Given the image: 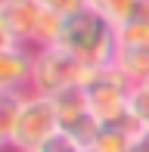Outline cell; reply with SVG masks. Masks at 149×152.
I'll return each mask as SVG.
<instances>
[{"label":"cell","mask_w":149,"mask_h":152,"mask_svg":"<svg viewBox=\"0 0 149 152\" xmlns=\"http://www.w3.org/2000/svg\"><path fill=\"white\" fill-rule=\"evenodd\" d=\"M56 44L62 50H69L72 56H78L84 65L106 68V65H115L118 34H115V25L106 16H99L93 6H87V10L74 12L62 22Z\"/></svg>","instance_id":"cell-1"},{"label":"cell","mask_w":149,"mask_h":152,"mask_svg":"<svg viewBox=\"0 0 149 152\" xmlns=\"http://www.w3.org/2000/svg\"><path fill=\"white\" fill-rule=\"evenodd\" d=\"M81 87H84L90 112L96 115L99 124H118V121H124L131 115L127 112V99H131L134 84L115 65H106V68H93L90 65L87 81Z\"/></svg>","instance_id":"cell-2"},{"label":"cell","mask_w":149,"mask_h":152,"mask_svg":"<svg viewBox=\"0 0 149 152\" xmlns=\"http://www.w3.org/2000/svg\"><path fill=\"white\" fill-rule=\"evenodd\" d=\"M90 65H84L78 56L62 50L59 44L37 47L34 56V78H31V93L40 96H56L65 87H81L87 81Z\"/></svg>","instance_id":"cell-3"},{"label":"cell","mask_w":149,"mask_h":152,"mask_svg":"<svg viewBox=\"0 0 149 152\" xmlns=\"http://www.w3.org/2000/svg\"><path fill=\"white\" fill-rule=\"evenodd\" d=\"M56 130H59V115H56L53 99L28 90L22 99V109H19V118L12 124V134L3 140V146L6 149H37Z\"/></svg>","instance_id":"cell-4"},{"label":"cell","mask_w":149,"mask_h":152,"mask_svg":"<svg viewBox=\"0 0 149 152\" xmlns=\"http://www.w3.org/2000/svg\"><path fill=\"white\" fill-rule=\"evenodd\" d=\"M40 16H44L40 0H0V47L3 44L34 47Z\"/></svg>","instance_id":"cell-5"},{"label":"cell","mask_w":149,"mask_h":152,"mask_svg":"<svg viewBox=\"0 0 149 152\" xmlns=\"http://www.w3.org/2000/svg\"><path fill=\"white\" fill-rule=\"evenodd\" d=\"M37 50L28 44H3L0 47V90H31Z\"/></svg>","instance_id":"cell-6"},{"label":"cell","mask_w":149,"mask_h":152,"mask_svg":"<svg viewBox=\"0 0 149 152\" xmlns=\"http://www.w3.org/2000/svg\"><path fill=\"white\" fill-rule=\"evenodd\" d=\"M140 130V124L127 115L124 121L118 124H99V134L93 140V149L96 152H131L134 134Z\"/></svg>","instance_id":"cell-7"},{"label":"cell","mask_w":149,"mask_h":152,"mask_svg":"<svg viewBox=\"0 0 149 152\" xmlns=\"http://www.w3.org/2000/svg\"><path fill=\"white\" fill-rule=\"evenodd\" d=\"M115 68L131 81L134 87L149 81V47H118Z\"/></svg>","instance_id":"cell-8"},{"label":"cell","mask_w":149,"mask_h":152,"mask_svg":"<svg viewBox=\"0 0 149 152\" xmlns=\"http://www.w3.org/2000/svg\"><path fill=\"white\" fill-rule=\"evenodd\" d=\"M143 3L146 0H90V6L99 12V16H106L115 28L124 25L127 19H134L140 10H143Z\"/></svg>","instance_id":"cell-9"},{"label":"cell","mask_w":149,"mask_h":152,"mask_svg":"<svg viewBox=\"0 0 149 152\" xmlns=\"http://www.w3.org/2000/svg\"><path fill=\"white\" fill-rule=\"evenodd\" d=\"M22 99H25V93H19V90H0V137L3 140L12 134V124L19 118Z\"/></svg>","instance_id":"cell-10"},{"label":"cell","mask_w":149,"mask_h":152,"mask_svg":"<svg viewBox=\"0 0 149 152\" xmlns=\"http://www.w3.org/2000/svg\"><path fill=\"white\" fill-rule=\"evenodd\" d=\"M127 112L131 118L140 124V127H149V87L140 84L131 90V99H127Z\"/></svg>","instance_id":"cell-11"},{"label":"cell","mask_w":149,"mask_h":152,"mask_svg":"<svg viewBox=\"0 0 149 152\" xmlns=\"http://www.w3.org/2000/svg\"><path fill=\"white\" fill-rule=\"evenodd\" d=\"M78 149H84V146H78V140H72L65 130H56V134H50L34 152H78Z\"/></svg>","instance_id":"cell-12"},{"label":"cell","mask_w":149,"mask_h":152,"mask_svg":"<svg viewBox=\"0 0 149 152\" xmlns=\"http://www.w3.org/2000/svg\"><path fill=\"white\" fill-rule=\"evenodd\" d=\"M40 3H44L50 12H56V16L69 19V16H74V12L87 10V6H90V0H40Z\"/></svg>","instance_id":"cell-13"},{"label":"cell","mask_w":149,"mask_h":152,"mask_svg":"<svg viewBox=\"0 0 149 152\" xmlns=\"http://www.w3.org/2000/svg\"><path fill=\"white\" fill-rule=\"evenodd\" d=\"M131 152H149V127H140L137 134H134Z\"/></svg>","instance_id":"cell-14"},{"label":"cell","mask_w":149,"mask_h":152,"mask_svg":"<svg viewBox=\"0 0 149 152\" xmlns=\"http://www.w3.org/2000/svg\"><path fill=\"white\" fill-rule=\"evenodd\" d=\"M78 152H96V149H93V146H84V149H78Z\"/></svg>","instance_id":"cell-15"},{"label":"cell","mask_w":149,"mask_h":152,"mask_svg":"<svg viewBox=\"0 0 149 152\" xmlns=\"http://www.w3.org/2000/svg\"><path fill=\"white\" fill-rule=\"evenodd\" d=\"M146 87H149V81H146Z\"/></svg>","instance_id":"cell-16"}]
</instances>
